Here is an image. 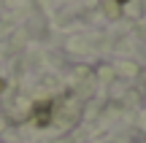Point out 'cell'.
<instances>
[{"mask_svg":"<svg viewBox=\"0 0 146 143\" xmlns=\"http://www.w3.org/2000/svg\"><path fill=\"white\" fill-rule=\"evenodd\" d=\"M52 100H41L33 105V124L35 127H49L52 124Z\"/></svg>","mask_w":146,"mask_h":143,"instance_id":"1","label":"cell"},{"mask_svg":"<svg viewBox=\"0 0 146 143\" xmlns=\"http://www.w3.org/2000/svg\"><path fill=\"white\" fill-rule=\"evenodd\" d=\"M3 89H5V81H3V78H0V95H3Z\"/></svg>","mask_w":146,"mask_h":143,"instance_id":"2","label":"cell"},{"mask_svg":"<svg viewBox=\"0 0 146 143\" xmlns=\"http://www.w3.org/2000/svg\"><path fill=\"white\" fill-rule=\"evenodd\" d=\"M116 3H119V5H125V3H127V0H116Z\"/></svg>","mask_w":146,"mask_h":143,"instance_id":"3","label":"cell"}]
</instances>
